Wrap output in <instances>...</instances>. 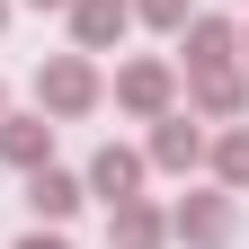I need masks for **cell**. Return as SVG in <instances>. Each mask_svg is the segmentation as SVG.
<instances>
[{
	"mask_svg": "<svg viewBox=\"0 0 249 249\" xmlns=\"http://www.w3.org/2000/svg\"><path fill=\"white\" fill-rule=\"evenodd\" d=\"M205 169L223 196H249V124H223V134H205Z\"/></svg>",
	"mask_w": 249,
	"mask_h": 249,
	"instance_id": "obj_12",
	"label": "cell"
},
{
	"mask_svg": "<svg viewBox=\"0 0 249 249\" xmlns=\"http://www.w3.org/2000/svg\"><path fill=\"white\" fill-rule=\"evenodd\" d=\"M0 116H9V89H0Z\"/></svg>",
	"mask_w": 249,
	"mask_h": 249,
	"instance_id": "obj_18",
	"label": "cell"
},
{
	"mask_svg": "<svg viewBox=\"0 0 249 249\" xmlns=\"http://www.w3.org/2000/svg\"><path fill=\"white\" fill-rule=\"evenodd\" d=\"M240 71H249V27H240Z\"/></svg>",
	"mask_w": 249,
	"mask_h": 249,
	"instance_id": "obj_16",
	"label": "cell"
},
{
	"mask_svg": "<svg viewBox=\"0 0 249 249\" xmlns=\"http://www.w3.org/2000/svg\"><path fill=\"white\" fill-rule=\"evenodd\" d=\"M107 240L116 249H160L169 240V213L151 205V196H124V205H107Z\"/></svg>",
	"mask_w": 249,
	"mask_h": 249,
	"instance_id": "obj_11",
	"label": "cell"
},
{
	"mask_svg": "<svg viewBox=\"0 0 249 249\" xmlns=\"http://www.w3.org/2000/svg\"><path fill=\"white\" fill-rule=\"evenodd\" d=\"M249 107V71L231 62V71H187V116L196 124H240Z\"/></svg>",
	"mask_w": 249,
	"mask_h": 249,
	"instance_id": "obj_7",
	"label": "cell"
},
{
	"mask_svg": "<svg viewBox=\"0 0 249 249\" xmlns=\"http://www.w3.org/2000/svg\"><path fill=\"white\" fill-rule=\"evenodd\" d=\"M27 9H71V0H27Z\"/></svg>",
	"mask_w": 249,
	"mask_h": 249,
	"instance_id": "obj_15",
	"label": "cell"
},
{
	"mask_svg": "<svg viewBox=\"0 0 249 249\" xmlns=\"http://www.w3.org/2000/svg\"><path fill=\"white\" fill-rule=\"evenodd\" d=\"M142 160H151V169H169V178H187V169H205V124L187 116V107H169V116H151V142H142Z\"/></svg>",
	"mask_w": 249,
	"mask_h": 249,
	"instance_id": "obj_4",
	"label": "cell"
},
{
	"mask_svg": "<svg viewBox=\"0 0 249 249\" xmlns=\"http://www.w3.org/2000/svg\"><path fill=\"white\" fill-rule=\"evenodd\" d=\"M98 98H107V80H98V53H53L45 71H36V116H53V124L89 116Z\"/></svg>",
	"mask_w": 249,
	"mask_h": 249,
	"instance_id": "obj_1",
	"label": "cell"
},
{
	"mask_svg": "<svg viewBox=\"0 0 249 249\" xmlns=\"http://www.w3.org/2000/svg\"><path fill=\"white\" fill-rule=\"evenodd\" d=\"M116 107H124V116H142V124H151V116H169V107H178V71H169L160 53H134V62L116 71Z\"/></svg>",
	"mask_w": 249,
	"mask_h": 249,
	"instance_id": "obj_3",
	"label": "cell"
},
{
	"mask_svg": "<svg viewBox=\"0 0 249 249\" xmlns=\"http://www.w3.org/2000/svg\"><path fill=\"white\" fill-rule=\"evenodd\" d=\"M0 27H9V0H0Z\"/></svg>",
	"mask_w": 249,
	"mask_h": 249,
	"instance_id": "obj_17",
	"label": "cell"
},
{
	"mask_svg": "<svg viewBox=\"0 0 249 249\" xmlns=\"http://www.w3.org/2000/svg\"><path fill=\"white\" fill-rule=\"evenodd\" d=\"M178 53H187V71H231V62H240V27L223 9H196L178 27Z\"/></svg>",
	"mask_w": 249,
	"mask_h": 249,
	"instance_id": "obj_5",
	"label": "cell"
},
{
	"mask_svg": "<svg viewBox=\"0 0 249 249\" xmlns=\"http://www.w3.org/2000/svg\"><path fill=\"white\" fill-rule=\"evenodd\" d=\"M71 53H116L124 27H134V0H71Z\"/></svg>",
	"mask_w": 249,
	"mask_h": 249,
	"instance_id": "obj_8",
	"label": "cell"
},
{
	"mask_svg": "<svg viewBox=\"0 0 249 249\" xmlns=\"http://www.w3.org/2000/svg\"><path fill=\"white\" fill-rule=\"evenodd\" d=\"M187 18H196V0H134V27H151V36H178Z\"/></svg>",
	"mask_w": 249,
	"mask_h": 249,
	"instance_id": "obj_13",
	"label": "cell"
},
{
	"mask_svg": "<svg viewBox=\"0 0 249 249\" xmlns=\"http://www.w3.org/2000/svg\"><path fill=\"white\" fill-rule=\"evenodd\" d=\"M80 205H89V187H80L71 169H53V160H45V169H27V213H36V223H53V231H62Z\"/></svg>",
	"mask_w": 249,
	"mask_h": 249,
	"instance_id": "obj_9",
	"label": "cell"
},
{
	"mask_svg": "<svg viewBox=\"0 0 249 249\" xmlns=\"http://www.w3.org/2000/svg\"><path fill=\"white\" fill-rule=\"evenodd\" d=\"M142 178H151V160H142L134 142H98V151H89V169H80V187H89V196H107V205L142 196Z\"/></svg>",
	"mask_w": 249,
	"mask_h": 249,
	"instance_id": "obj_6",
	"label": "cell"
},
{
	"mask_svg": "<svg viewBox=\"0 0 249 249\" xmlns=\"http://www.w3.org/2000/svg\"><path fill=\"white\" fill-rule=\"evenodd\" d=\"M18 249H71V240H62V231H45V223H36V231H27Z\"/></svg>",
	"mask_w": 249,
	"mask_h": 249,
	"instance_id": "obj_14",
	"label": "cell"
},
{
	"mask_svg": "<svg viewBox=\"0 0 249 249\" xmlns=\"http://www.w3.org/2000/svg\"><path fill=\"white\" fill-rule=\"evenodd\" d=\"M0 160H9L18 178L53 160V116H0Z\"/></svg>",
	"mask_w": 249,
	"mask_h": 249,
	"instance_id": "obj_10",
	"label": "cell"
},
{
	"mask_svg": "<svg viewBox=\"0 0 249 249\" xmlns=\"http://www.w3.org/2000/svg\"><path fill=\"white\" fill-rule=\"evenodd\" d=\"M231 223H240V196H223V187H196L169 205V240L187 249H231Z\"/></svg>",
	"mask_w": 249,
	"mask_h": 249,
	"instance_id": "obj_2",
	"label": "cell"
}]
</instances>
